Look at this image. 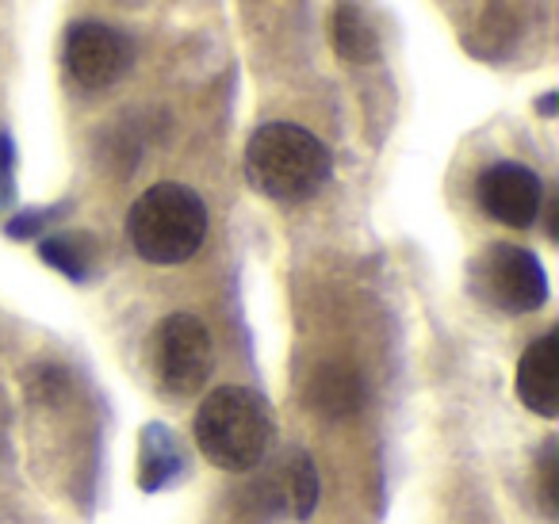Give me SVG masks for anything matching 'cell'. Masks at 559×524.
Wrapping results in <instances>:
<instances>
[{
    "label": "cell",
    "mask_w": 559,
    "mask_h": 524,
    "mask_svg": "<svg viewBox=\"0 0 559 524\" xmlns=\"http://www.w3.org/2000/svg\"><path fill=\"white\" fill-rule=\"evenodd\" d=\"M330 150L307 127L264 123L246 146V177L257 192L280 203L311 200L330 180Z\"/></svg>",
    "instance_id": "1"
},
{
    "label": "cell",
    "mask_w": 559,
    "mask_h": 524,
    "mask_svg": "<svg viewBox=\"0 0 559 524\" xmlns=\"http://www.w3.org/2000/svg\"><path fill=\"white\" fill-rule=\"evenodd\" d=\"M195 444L215 467L253 471L272 444L269 402L249 386H218L195 409Z\"/></svg>",
    "instance_id": "2"
},
{
    "label": "cell",
    "mask_w": 559,
    "mask_h": 524,
    "mask_svg": "<svg viewBox=\"0 0 559 524\" xmlns=\"http://www.w3.org/2000/svg\"><path fill=\"white\" fill-rule=\"evenodd\" d=\"M127 238L150 264H185L207 238V207L185 184H154L134 200Z\"/></svg>",
    "instance_id": "3"
},
{
    "label": "cell",
    "mask_w": 559,
    "mask_h": 524,
    "mask_svg": "<svg viewBox=\"0 0 559 524\" xmlns=\"http://www.w3.org/2000/svg\"><path fill=\"white\" fill-rule=\"evenodd\" d=\"M472 287L487 307L502 314H533L548 299V276L528 249L498 241L479 253L472 264Z\"/></svg>",
    "instance_id": "4"
},
{
    "label": "cell",
    "mask_w": 559,
    "mask_h": 524,
    "mask_svg": "<svg viewBox=\"0 0 559 524\" xmlns=\"http://www.w3.org/2000/svg\"><path fill=\"white\" fill-rule=\"evenodd\" d=\"M150 368L165 394L185 398L207 383L215 368V345L200 318L192 314H169L150 337Z\"/></svg>",
    "instance_id": "5"
},
{
    "label": "cell",
    "mask_w": 559,
    "mask_h": 524,
    "mask_svg": "<svg viewBox=\"0 0 559 524\" xmlns=\"http://www.w3.org/2000/svg\"><path fill=\"white\" fill-rule=\"evenodd\" d=\"M62 62L73 85L85 88V93H100L131 70V43L100 20H78L66 32Z\"/></svg>",
    "instance_id": "6"
},
{
    "label": "cell",
    "mask_w": 559,
    "mask_h": 524,
    "mask_svg": "<svg viewBox=\"0 0 559 524\" xmlns=\"http://www.w3.org/2000/svg\"><path fill=\"white\" fill-rule=\"evenodd\" d=\"M475 195H479V207L487 211L495 223L513 226V230L533 226L544 203L540 177H536L528 165H518V162H498V165H490V169H483L479 184H475Z\"/></svg>",
    "instance_id": "7"
},
{
    "label": "cell",
    "mask_w": 559,
    "mask_h": 524,
    "mask_svg": "<svg viewBox=\"0 0 559 524\" xmlns=\"http://www.w3.org/2000/svg\"><path fill=\"white\" fill-rule=\"evenodd\" d=\"M518 394L533 414H559V337L544 333L525 348L518 364Z\"/></svg>",
    "instance_id": "8"
},
{
    "label": "cell",
    "mask_w": 559,
    "mask_h": 524,
    "mask_svg": "<svg viewBox=\"0 0 559 524\" xmlns=\"http://www.w3.org/2000/svg\"><path fill=\"white\" fill-rule=\"evenodd\" d=\"M334 43H337V50H342V58H349V62H372V58L380 55V39H376L372 20H368L365 9L353 4V0L337 4Z\"/></svg>",
    "instance_id": "9"
},
{
    "label": "cell",
    "mask_w": 559,
    "mask_h": 524,
    "mask_svg": "<svg viewBox=\"0 0 559 524\" xmlns=\"http://www.w3.org/2000/svg\"><path fill=\"white\" fill-rule=\"evenodd\" d=\"M314 398H319V406L330 409V414H349L360 398V383L349 371H322L319 383H314Z\"/></svg>",
    "instance_id": "10"
},
{
    "label": "cell",
    "mask_w": 559,
    "mask_h": 524,
    "mask_svg": "<svg viewBox=\"0 0 559 524\" xmlns=\"http://www.w3.org/2000/svg\"><path fill=\"white\" fill-rule=\"evenodd\" d=\"M288 493H292V505H296V516L307 521L314 501H319V475H314V463L307 460L304 452H299L288 467Z\"/></svg>",
    "instance_id": "11"
},
{
    "label": "cell",
    "mask_w": 559,
    "mask_h": 524,
    "mask_svg": "<svg viewBox=\"0 0 559 524\" xmlns=\"http://www.w3.org/2000/svg\"><path fill=\"white\" fill-rule=\"evenodd\" d=\"M540 478H544V509L548 516H556V444H548L544 452V463H540Z\"/></svg>",
    "instance_id": "12"
}]
</instances>
